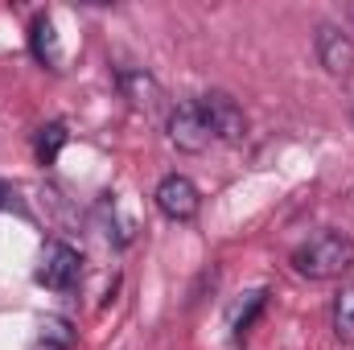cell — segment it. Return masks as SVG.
Segmentation results:
<instances>
[{"label": "cell", "mask_w": 354, "mask_h": 350, "mask_svg": "<svg viewBox=\"0 0 354 350\" xmlns=\"http://www.w3.org/2000/svg\"><path fill=\"white\" fill-rule=\"evenodd\" d=\"M288 264L305 280H342L346 272H354V239L338 227H326L305 243H297Z\"/></svg>", "instance_id": "cell-1"}, {"label": "cell", "mask_w": 354, "mask_h": 350, "mask_svg": "<svg viewBox=\"0 0 354 350\" xmlns=\"http://www.w3.org/2000/svg\"><path fill=\"white\" fill-rule=\"evenodd\" d=\"M198 107L210 124V136L223 145H243L248 140V111L239 99H231L227 91H206L198 95Z\"/></svg>", "instance_id": "cell-2"}, {"label": "cell", "mask_w": 354, "mask_h": 350, "mask_svg": "<svg viewBox=\"0 0 354 350\" xmlns=\"http://www.w3.org/2000/svg\"><path fill=\"white\" fill-rule=\"evenodd\" d=\"M313 54H317V66H322L330 79L346 83V79L354 75V37H351V29L334 25V21L317 25V33H313Z\"/></svg>", "instance_id": "cell-3"}, {"label": "cell", "mask_w": 354, "mask_h": 350, "mask_svg": "<svg viewBox=\"0 0 354 350\" xmlns=\"http://www.w3.org/2000/svg\"><path fill=\"white\" fill-rule=\"evenodd\" d=\"M83 276V256L79 248L62 243V239H50L41 248V264H37V284L50 288V293H71Z\"/></svg>", "instance_id": "cell-4"}, {"label": "cell", "mask_w": 354, "mask_h": 350, "mask_svg": "<svg viewBox=\"0 0 354 350\" xmlns=\"http://www.w3.org/2000/svg\"><path fill=\"white\" fill-rule=\"evenodd\" d=\"M153 202H157V210H161L169 223H194L198 210H202V194H198V185L185 174L161 177L157 190H153Z\"/></svg>", "instance_id": "cell-5"}, {"label": "cell", "mask_w": 354, "mask_h": 350, "mask_svg": "<svg viewBox=\"0 0 354 350\" xmlns=\"http://www.w3.org/2000/svg\"><path fill=\"white\" fill-rule=\"evenodd\" d=\"M210 124H206V116H202V107H198V99H185V103H177L174 111H169V145H174L177 153H206L210 149Z\"/></svg>", "instance_id": "cell-6"}, {"label": "cell", "mask_w": 354, "mask_h": 350, "mask_svg": "<svg viewBox=\"0 0 354 350\" xmlns=\"http://www.w3.org/2000/svg\"><path fill=\"white\" fill-rule=\"evenodd\" d=\"M115 87H120V95H124L136 111H157L161 99H165L157 75L145 71V66H124V71H115Z\"/></svg>", "instance_id": "cell-7"}, {"label": "cell", "mask_w": 354, "mask_h": 350, "mask_svg": "<svg viewBox=\"0 0 354 350\" xmlns=\"http://www.w3.org/2000/svg\"><path fill=\"white\" fill-rule=\"evenodd\" d=\"M29 50L41 66L50 71H62V42H58V29H54V17H37L29 25Z\"/></svg>", "instance_id": "cell-8"}, {"label": "cell", "mask_w": 354, "mask_h": 350, "mask_svg": "<svg viewBox=\"0 0 354 350\" xmlns=\"http://www.w3.org/2000/svg\"><path fill=\"white\" fill-rule=\"evenodd\" d=\"M264 309H268V288L248 293V297L235 305V313H231V338H235V342H248V334L256 330V322H260Z\"/></svg>", "instance_id": "cell-9"}, {"label": "cell", "mask_w": 354, "mask_h": 350, "mask_svg": "<svg viewBox=\"0 0 354 350\" xmlns=\"http://www.w3.org/2000/svg\"><path fill=\"white\" fill-rule=\"evenodd\" d=\"M75 342H79V330L66 317H58V313L41 317V326H37V347L41 350H75Z\"/></svg>", "instance_id": "cell-10"}, {"label": "cell", "mask_w": 354, "mask_h": 350, "mask_svg": "<svg viewBox=\"0 0 354 350\" xmlns=\"http://www.w3.org/2000/svg\"><path fill=\"white\" fill-rule=\"evenodd\" d=\"M330 326H334V338H338L342 347H354V284H342V288H338Z\"/></svg>", "instance_id": "cell-11"}, {"label": "cell", "mask_w": 354, "mask_h": 350, "mask_svg": "<svg viewBox=\"0 0 354 350\" xmlns=\"http://www.w3.org/2000/svg\"><path fill=\"white\" fill-rule=\"evenodd\" d=\"M66 140H71L66 124H46V128H37V140H33V149H37V161H41V165H54Z\"/></svg>", "instance_id": "cell-12"}, {"label": "cell", "mask_w": 354, "mask_h": 350, "mask_svg": "<svg viewBox=\"0 0 354 350\" xmlns=\"http://www.w3.org/2000/svg\"><path fill=\"white\" fill-rule=\"evenodd\" d=\"M346 21H351V29H354V4H346Z\"/></svg>", "instance_id": "cell-13"}]
</instances>
